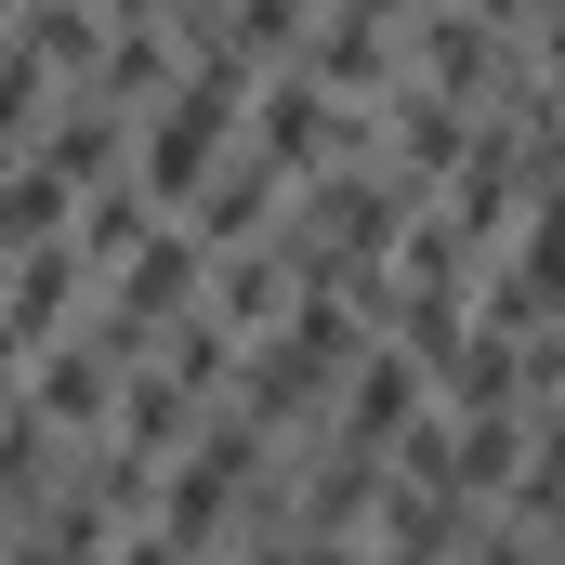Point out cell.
<instances>
[{
    "instance_id": "6da1fadb",
    "label": "cell",
    "mask_w": 565,
    "mask_h": 565,
    "mask_svg": "<svg viewBox=\"0 0 565 565\" xmlns=\"http://www.w3.org/2000/svg\"><path fill=\"white\" fill-rule=\"evenodd\" d=\"M53 224H66V171L40 158V171H13V184H0V250H40Z\"/></svg>"
},
{
    "instance_id": "3957f363",
    "label": "cell",
    "mask_w": 565,
    "mask_h": 565,
    "mask_svg": "<svg viewBox=\"0 0 565 565\" xmlns=\"http://www.w3.org/2000/svg\"><path fill=\"white\" fill-rule=\"evenodd\" d=\"M0 277H13V250H0Z\"/></svg>"
},
{
    "instance_id": "7a4b0ae2",
    "label": "cell",
    "mask_w": 565,
    "mask_h": 565,
    "mask_svg": "<svg viewBox=\"0 0 565 565\" xmlns=\"http://www.w3.org/2000/svg\"><path fill=\"white\" fill-rule=\"evenodd\" d=\"M119 565H184V540H171V526H145V540H119Z\"/></svg>"
}]
</instances>
